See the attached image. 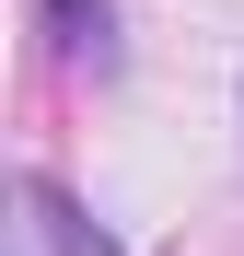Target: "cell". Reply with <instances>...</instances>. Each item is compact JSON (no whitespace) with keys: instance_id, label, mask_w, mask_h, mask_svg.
<instances>
[{"instance_id":"6da1fadb","label":"cell","mask_w":244,"mask_h":256,"mask_svg":"<svg viewBox=\"0 0 244 256\" xmlns=\"http://www.w3.org/2000/svg\"><path fill=\"white\" fill-rule=\"evenodd\" d=\"M0 256H116V244L93 233V210H81L70 186L12 175V198H0Z\"/></svg>"},{"instance_id":"7a4b0ae2","label":"cell","mask_w":244,"mask_h":256,"mask_svg":"<svg viewBox=\"0 0 244 256\" xmlns=\"http://www.w3.org/2000/svg\"><path fill=\"white\" fill-rule=\"evenodd\" d=\"M47 35L70 70H105L116 58V0H47Z\"/></svg>"}]
</instances>
